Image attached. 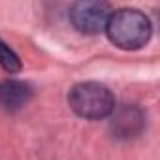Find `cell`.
Returning a JSON list of instances; mask_svg holds the SVG:
<instances>
[{"label": "cell", "mask_w": 160, "mask_h": 160, "mask_svg": "<svg viewBox=\"0 0 160 160\" xmlns=\"http://www.w3.org/2000/svg\"><path fill=\"white\" fill-rule=\"evenodd\" d=\"M106 32L121 49H139L151 38V23L138 10H117L109 15Z\"/></svg>", "instance_id": "6da1fadb"}, {"label": "cell", "mask_w": 160, "mask_h": 160, "mask_svg": "<svg viewBox=\"0 0 160 160\" xmlns=\"http://www.w3.org/2000/svg\"><path fill=\"white\" fill-rule=\"evenodd\" d=\"M70 108L83 119H104L115 111V98L111 91L96 81L79 83L70 91Z\"/></svg>", "instance_id": "7a4b0ae2"}, {"label": "cell", "mask_w": 160, "mask_h": 160, "mask_svg": "<svg viewBox=\"0 0 160 160\" xmlns=\"http://www.w3.org/2000/svg\"><path fill=\"white\" fill-rule=\"evenodd\" d=\"M111 12L106 2H77L72 8V23L79 32L98 34L106 28Z\"/></svg>", "instance_id": "3957f363"}, {"label": "cell", "mask_w": 160, "mask_h": 160, "mask_svg": "<svg viewBox=\"0 0 160 160\" xmlns=\"http://www.w3.org/2000/svg\"><path fill=\"white\" fill-rule=\"evenodd\" d=\"M113 121H111V130L117 138H136L141 128H143V113L134 108L126 106L121 108L119 111H113Z\"/></svg>", "instance_id": "277c9868"}, {"label": "cell", "mask_w": 160, "mask_h": 160, "mask_svg": "<svg viewBox=\"0 0 160 160\" xmlns=\"http://www.w3.org/2000/svg\"><path fill=\"white\" fill-rule=\"evenodd\" d=\"M32 98V89L28 83L19 79H8L0 85V104L6 111H19Z\"/></svg>", "instance_id": "5b68a950"}, {"label": "cell", "mask_w": 160, "mask_h": 160, "mask_svg": "<svg viewBox=\"0 0 160 160\" xmlns=\"http://www.w3.org/2000/svg\"><path fill=\"white\" fill-rule=\"evenodd\" d=\"M0 64H2V68L10 73H15L21 70V60L19 57L13 53V49H10L8 43H4L2 40H0Z\"/></svg>", "instance_id": "8992f818"}]
</instances>
